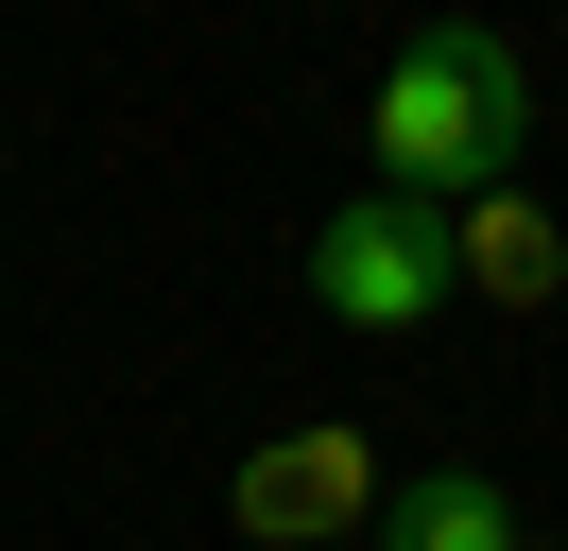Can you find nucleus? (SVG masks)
<instances>
[{"label": "nucleus", "instance_id": "f257e3e1", "mask_svg": "<svg viewBox=\"0 0 568 551\" xmlns=\"http://www.w3.org/2000/svg\"><path fill=\"white\" fill-rule=\"evenodd\" d=\"M517 138H534V69H517V34H483V18H430L414 52L379 69V190H465L483 207L499 172H517Z\"/></svg>", "mask_w": 568, "mask_h": 551}, {"label": "nucleus", "instance_id": "f03ea898", "mask_svg": "<svg viewBox=\"0 0 568 551\" xmlns=\"http://www.w3.org/2000/svg\"><path fill=\"white\" fill-rule=\"evenodd\" d=\"M448 293H465V276H448V224H430L414 190H362V207H327V224H311V310H327V328L414 344Z\"/></svg>", "mask_w": 568, "mask_h": 551}, {"label": "nucleus", "instance_id": "20e7f679", "mask_svg": "<svg viewBox=\"0 0 568 551\" xmlns=\"http://www.w3.org/2000/svg\"><path fill=\"white\" fill-rule=\"evenodd\" d=\"M448 276L465 293H499V310H551V276H568V241H551V207H517V190H483L448 224Z\"/></svg>", "mask_w": 568, "mask_h": 551}, {"label": "nucleus", "instance_id": "39448f33", "mask_svg": "<svg viewBox=\"0 0 568 551\" xmlns=\"http://www.w3.org/2000/svg\"><path fill=\"white\" fill-rule=\"evenodd\" d=\"M379 551H534V534H517V500H499L483 465H430V482L379 500Z\"/></svg>", "mask_w": 568, "mask_h": 551}, {"label": "nucleus", "instance_id": "7ed1b4c3", "mask_svg": "<svg viewBox=\"0 0 568 551\" xmlns=\"http://www.w3.org/2000/svg\"><path fill=\"white\" fill-rule=\"evenodd\" d=\"M242 534H258V551H362V534H379V448H362L345 413L276 431V448L242 465Z\"/></svg>", "mask_w": 568, "mask_h": 551}]
</instances>
